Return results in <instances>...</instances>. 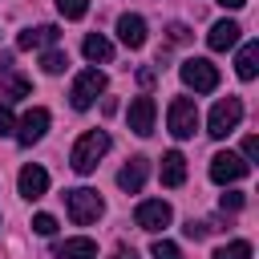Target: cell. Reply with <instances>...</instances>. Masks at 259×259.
Returning <instances> with one entry per match:
<instances>
[{
    "instance_id": "9a60e30c",
    "label": "cell",
    "mask_w": 259,
    "mask_h": 259,
    "mask_svg": "<svg viewBox=\"0 0 259 259\" xmlns=\"http://www.w3.org/2000/svg\"><path fill=\"white\" fill-rule=\"evenodd\" d=\"M57 24H36V28H24L16 36V49H45V45H57Z\"/></svg>"
},
{
    "instance_id": "ba28073f",
    "label": "cell",
    "mask_w": 259,
    "mask_h": 259,
    "mask_svg": "<svg viewBox=\"0 0 259 259\" xmlns=\"http://www.w3.org/2000/svg\"><path fill=\"white\" fill-rule=\"evenodd\" d=\"M170 219H174V210H170V202H162V198H146V202H138V210H134V223L142 227V231H162V227H170Z\"/></svg>"
},
{
    "instance_id": "6da1fadb",
    "label": "cell",
    "mask_w": 259,
    "mask_h": 259,
    "mask_svg": "<svg viewBox=\"0 0 259 259\" xmlns=\"http://www.w3.org/2000/svg\"><path fill=\"white\" fill-rule=\"evenodd\" d=\"M105 150H109V134H105V130H85V134L77 138L73 154H69V166H73L77 174H93L97 162L105 158Z\"/></svg>"
},
{
    "instance_id": "d6986e66",
    "label": "cell",
    "mask_w": 259,
    "mask_h": 259,
    "mask_svg": "<svg viewBox=\"0 0 259 259\" xmlns=\"http://www.w3.org/2000/svg\"><path fill=\"white\" fill-rule=\"evenodd\" d=\"M57 255L61 259H97V243L93 239H65V243H57Z\"/></svg>"
},
{
    "instance_id": "ffe728a7",
    "label": "cell",
    "mask_w": 259,
    "mask_h": 259,
    "mask_svg": "<svg viewBox=\"0 0 259 259\" xmlns=\"http://www.w3.org/2000/svg\"><path fill=\"white\" fill-rule=\"evenodd\" d=\"M81 53H85V57H89V61H93V65H97V61H101V65H105V61H109V57H113V45H109V40H105V36H101V32H89V36H85V40H81Z\"/></svg>"
},
{
    "instance_id": "8fae6325",
    "label": "cell",
    "mask_w": 259,
    "mask_h": 259,
    "mask_svg": "<svg viewBox=\"0 0 259 259\" xmlns=\"http://www.w3.org/2000/svg\"><path fill=\"white\" fill-rule=\"evenodd\" d=\"M146 178H150V162H146V158H130V162L117 170V186H121L125 194H138V190L146 186Z\"/></svg>"
},
{
    "instance_id": "603a6c76",
    "label": "cell",
    "mask_w": 259,
    "mask_h": 259,
    "mask_svg": "<svg viewBox=\"0 0 259 259\" xmlns=\"http://www.w3.org/2000/svg\"><path fill=\"white\" fill-rule=\"evenodd\" d=\"M57 12H61L65 20H81V16L89 12V0H57Z\"/></svg>"
},
{
    "instance_id": "f546056e",
    "label": "cell",
    "mask_w": 259,
    "mask_h": 259,
    "mask_svg": "<svg viewBox=\"0 0 259 259\" xmlns=\"http://www.w3.org/2000/svg\"><path fill=\"white\" fill-rule=\"evenodd\" d=\"M206 231H210V223H194V219L186 223V239H202Z\"/></svg>"
},
{
    "instance_id": "5b68a950",
    "label": "cell",
    "mask_w": 259,
    "mask_h": 259,
    "mask_svg": "<svg viewBox=\"0 0 259 259\" xmlns=\"http://www.w3.org/2000/svg\"><path fill=\"white\" fill-rule=\"evenodd\" d=\"M182 81L194 89V93H210V89H219V69L206 61V57H190V61H182Z\"/></svg>"
},
{
    "instance_id": "e0dca14e",
    "label": "cell",
    "mask_w": 259,
    "mask_h": 259,
    "mask_svg": "<svg viewBox=\"0 0 259 259\" xmlns=\"http://www.w3.org/2000/svg\"><path fill=\"white\" fill-rule=\"evenodd\" d=\"M186 182V158L178 150L162 154V186H182Z\"/></svg>"
},
{
    "instance_id": "cb8c5ba5",
    "label": "cell",
    "mask_w": 259,
    "mask_h": 259,
    "mask_svg": "<svg viewBox=\"0 0 259 259\" xmlns=\"http://www.w3.org/2000/svg\"><path fill=\"white\" fill-rule=\"evenodd\" d=\"M150 255H154V259H182V251H178L170 239H158V243L150 247Z\"/></svg>"
},
{
    "instance_id": "4dcf8cb0",
    "label": "cell",
    "mask_w": 259,
    "mask_h": 259,
    "mask_svg": "<svg viewBox=\"0 0 259 259\" xmlns=\"http://www.w3.org/2000/svg\"><path fill=\"white\" fill-rule=\"evenodd\" d=\"M138 81H142V85H154V81H158V69H138Z\"/></svg>"
},
{
    "instance_id": "1f68e13d",
    "label": "cell",
    "mask_w": 259,
    "mask_h": 259,
    "mask_svg": "<svg viewBox=\"0 0 259 259\" xmlns=\"http://www.w3.org/2000/svg\"><path fill=\"white\" fill-rule=\"evenodd\" d=\"M219 4H223V8H231V12H235V8H243V4H247V0H219Z\"/></svg>"
},
{
    "instance_id": "5bb4252c",
    "label": "cell",
    "mask_w": 259,
    "mask_h": 259,
    "mask_svg": "<svg viewBox=\"0 0 259 259\" xmlns=\"http://www.w3.org/2000/svg\"><path fill=\"white\" fill-rule=\"evenodd\" d=\"M117 36H121L125 49H142V45H146V20L134 16V12H125V16L117 20Z\"/></svg>"
},
{
    "instance_id": "9c48e42d",
    "label": "cell",
    "mask_w": 259,
    "mask_h": 259,
    "mask_svg": "<svg viewBox=\"0 0 259 259\" xmlns=\"http://www.w3.org/2000/svg\"><path fill=\"white\" fill-rule=\"evenodd\" d=\"M45 130H49V109H45V105H36V109H28V113L16 121V130H12V134H16V142H20V146H32V142H40V138H45Z\"/></svg>"
},
{
    "instance_id": "4316f807",
    "label": "cell",
    "mask_w": 259,
    "mask_h": 259,
    "mask_svg": "<svg viewBox=\"0 0 259 259\" xmlns=\"http://www.w3.org/2000/svg\"><path fill=\"white\" fill-rule=\"evenodd\" d=\"M255 158H259V138L251 134V138L243 142V162H255Z\"/></svg>"
},
{
    "instance_id": "52a82bcc",
    "label": "cell",
    "mask_w": 259,
    "mask_h": 259,
    "mask_svg": "<svg viewBox=\"0 0 259 259\" xmlns=\"http://www.w3.org/2000/svg\"><path fill=\"white\" fill-rule=\"evenodd\" d=\"M251 174V162H243L239 154H231V150H223V154H214L210 158V178L219 182V186H227V182H239V178H247Z\"/></svg>"
},
{
    "instance_id": "2e32d148",
    "label": "cell",
    "mask_w": 259,
    "mask_h": 259,
    "mask_svg": "<svg viewBox=\"0 0 259 259\" xmlns=\"http://www.w3.org/2000/svg\"><path fill=\"white\" fill-rule=\"evenodd\" d=\"M239 32H243V28H239L235 20H219V24H214V28L206 32V45H210L214 53H223V49L239 45Z\"/></svg>"
},
{
    "instance_id": "8992f818",
    "label": "cell",
    "mask_w": 259,
    "mask_h": 259,
    "mask_svg": "<svg viewBox=\"0 0 259 259\" xmlns=\"http://www.w3.org/2000/svg\"><path fill=\"white\" fill-rule=\"evenodd\" d=\"M239 121H243V101H239V97H227V101H219V105L210 109L206 134H210V138H227Z\"/></svg>"
},
{
    "instance_id": "d6a6232c",
    "label": "cell",
    "mask_w": 259,
    "mask_h": 259,
    "mask_svg": "<svg viewBox=\"0 0 259 259\" xmlns=\"http://www.w3.org/2000/svg\"><path fill=\"white\" fill-rule=\"evenodd\" d=\"M113 259H138V255H134V251H125V247H121V251H117V255H113Z\"/></svg>"
},
{
    "instance_id": "ac0fdd59",
    "label": "cell",
    "mask_w": 259,
    "mask_h": 259,
    "mask_svg": "<svg viewBox=\"0 0 259 259\" xmlns=\"http://www.w3.org/2000/svg\"><path fill=\"white\" fill-rule=\"evenodd\" d=\"M235 73H239L243 81H251V77L259 73V45H255V40H247V45L239 49V57H235Z\"/></svg>"
},
{
    "instance_id": "7c38bea8",
    "label": "cell",
    "mask_w": 259,
    "mask_h": 259,
    "mask_svg": "<svg viewBox=\"0 0 259 259\" xmlns=\"http://www.w3.org/2000/svg\"><path fill=\"white\" fill-rule=\"evenodd\" d=\"M45 190H49V170L36 166V162H28L20 170V194L32 202V198H45Z\"/></svg>"
},
{
    "instance_id": "484cf974",
    "label": "cell",
    "mask_w": 259,
    "mask_h": 259,
    "mask_svg": "<svg viewBox=\"0 0 259 259\" xmlns=\"http://www.w3.org/2000/svg\"><path fill=\"white\" fill-rule=\"evenodd\" d=\"M243 202H247V194H239V190H227V194L219 198L223 210H243Z\"/></svg>"
},
{
    "instance_id": "7a4b0ae2",
    "label": "cell",
    "mask_w": 259,
    "mask_h": 259,
    "mask_svg": "<svg viewBox=\"0 0 259 259\" xmlns=\"http://www.w3.org/2000/svg\"><path fill=\"white\" fill-rule=\"evenodd\" d=\"M65 206H69V219H73L77 227H85V223H97V214L105 210L101 194H97V190H89V186L65 190Z\"/></svg>"
},
{
    "instance_id": "f1b7e54d",
    "label": "cell",
    "mask_w": 259,
    "mask_h": 259,
    "mask_svg": "<svg viewBox=\"0 0 259 259\" xmlns=\"http://www.w3.org/2000/svg\"><path fill=\"white\" fill-rule=\"evenodd\" d=\"M170 40H174V45H186V40H190V28H186V24H170Z\"/></svg>"
},
{
    "instance_id": "d4e9b609",
    "label": "cell",
    "mask_w": 259,
    "mask_h": 259,
    "mask_svg": "<svg viewBox=\"0 0 259 259\" xmlns=\"http://www.w3.org/2000/svg\"><path fill=\"white\" fill-rule=\"evenodd\" d=\"M32 231H36V235H53V231H57V219H53V214H45V210H40V214H32Z\"/></svg>"
},
{
    "instance_id": "44dd1931",
    "label": "cell",
    "mask_w": 259,
    "mask_h": 259,
    "mask_svg": "<svg viewBox=\"0 0 259 259\" xmlns=\"http://www.w3.org/2000/svg\"><path fill=\"white\" fill-rule=\"evenodd\" d=\"M214 259H251V243H247V239L223 243V247H214Z\"/></svg>"
},
{
    "instance_id": "83f0119b",
    "label": "cell",
    "mask_w": 259,
    "mask_h": 259,
    "mask_svg": "<svg viewBox=\"0 0 259 259\" xmlns=\"http://www.w3.org/2000/svg\"><path fill=\"white\" fill-rule=\"evenodd\" d=\"M12 130H16V121H12V109H8V105H0V138H4V134H12Z\"/></svg>"
},
{
    "instance_id": "277c9868",
    "label": "cell",
    "mask_w": 259,
    "mask_h": 259,
    "mask_svg": "<svg viewBox=\"0 0 259 259\" xmlns=\"http://www.w3.org/2000/svg\"><path fill=\"white\" fill-rule=\"evenodd\" d=\"M166 125H170V134L178 142L182 138H194V130H198V105L190 97H174L170 109H166Z\"/></svg>"
},
{
    "instance_id": "7402d4cb",
    "label": "cell",
    "mask_w": 259,
    "mask_h": 259,
    "mask_svg": "<svg viewBox=\"0 0 259 259\" xmlns=\"http://www.w3.org/2000/svg\"><path fill=\"white\" fill-rule=\"evenodd\" d=\"M65 65H69V53H61V49H49L40 57V69L45 73H65Z\"/></svg>"
},
{
    "instance_id": "4fadbf2b",
    "label": "cell",
    "mask_w": 259,
    "mask_h": 259,
    "mask_svg": "<svg viewBox=\"0 0 259 259\" xmlns=\"http://www.w3.org/2000/svg\"><path fill=\"white\" fill-rule=\"evenodd\" d=\"M28 93H32V81H28L24 73H12V65L0 69V97H4V101H20V97H28Z\"/></svg>"
},
{
    "instance_id": "3957f363",
    "label": "cell",
    "mask_w": 259,
    "mask_h": 259,
    "mask_svg": "<svg viewBox=\"0 0 259 259\" xmlns=\"http://www.w3.org/2000/svg\"><path fill=\"white\" fill-rule=\"evenodd\" d=\"M97 93H105V73L101 69H81L73 89H69V105L73 109H89L97 101Z\"/></svg>"
},
{
    "instance_id": "30bf717a",
    "label": "cell",
    "mask_w": 259,
    "mask_h": 259,
    "mask_svg": "<svg viewBox=\"0 0 259 259\" xmlns=\"http://www.w3.org/2000/svg\"><path fill=\"white\" fill-rule=\"evenodd\" d=\"M154 117H158V105H154V97H134L130 101V130L138 134V138H150L154 134Z\"/></svg>"
}]
</instances>
